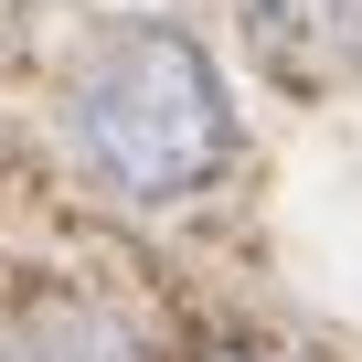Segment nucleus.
Segmentation results:
<instances>
[{"label": "nucleus", "instance_id": "nucleus-1", "mask_svg": "<svg viewBox=\"0 0 362 362\" xmlns=\"http://www.w3.org/2000/svg\"><path fill=\"white\" fill-rule=\"evenodd\" d=\"M86 139H96V170L139 203H181L224 181L235 160V107L214 86V64L181 43V33H128L96 86H86Z\"/></svg>", "mask_w": 362, "mask_h": 362}, {"label": "nucleus", "instance_id": "nucleus-2", "mask_svg": "<svg viewBox=\"0 0 362 362\" xmlns=\"http://www.w3.org/2000/svg\"><path fill=\"white\" fill-rule=\"evenodd\" d=\"M245 43L288 96H330L362 75V0H245Z\"/></svg>", "mask_w": 362, "mask_h": 362}, {"label": "nucleus", "instance_id": "nucleus-3", "mask_svg": "<svg viewBox=\"0 0 362 362\" xmlns=\"http://www.w3.org/2000/svg\"><path fill=\"white\" fill-rule=\"evenodd\" d=\"M181 362H288V351H267V341H245V330H214V341H192Z\"/></svg>", "mask_w": 362, "mask_h": 362}]
</instances>
